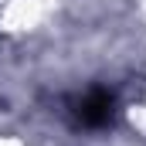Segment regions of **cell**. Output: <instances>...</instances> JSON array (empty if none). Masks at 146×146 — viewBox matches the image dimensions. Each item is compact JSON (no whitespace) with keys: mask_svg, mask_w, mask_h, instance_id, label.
<instances>
[{"mask_svg":"<svg viewBox=\"0 0 146 146\" xmlns=\"http://www.w3.org/2000/svg\"><path fill=\"white\" fill-rule=\"evenodd\" d=\"M112 112V99L106 92H92V95H85L82 102H78V119L82 122H88V126H99V122H106Z\"/></svg>","mask_w":146,"mask_h":146,"instance_id":"cell-1","label":"cell"}]
</instances>
